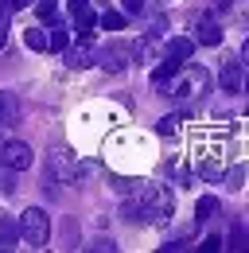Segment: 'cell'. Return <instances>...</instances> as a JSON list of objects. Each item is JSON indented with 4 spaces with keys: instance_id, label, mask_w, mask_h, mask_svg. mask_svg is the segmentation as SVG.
<instances>
[{
    "instance_id": "5b68a950",
    "label": "cell",
    "mask_w": 249,
    "mask_h": 253,
    "mask_svg": "<svg viewBox=\"0 0 249 253\" xmlns=\"http://www.w3.org/2000/svg\"><path fill=\"white\" fill-rule=\"evenodd\" d=\"M0 160H4L12 171H24V168H31V148L24 140H4V144H0Z\"/></svg>"
},
{
    "instance_id": "9a60e30c",
    "label": "cell",
    "mask_w": 249,
    "mask_h": 253,
    "mask_svg": "<svg viewBox=\"0 0 249 253\" xmlns=\"http://www.w3.org/2000/svg\"><path fill=\"white\" fill-rule=\"evenodd\" d=\"M24 43H28L31 51H47V32H43V28H28V32H24Z\"/></svg>"
},
{
    "instance_id": "83f0119b",
    "label": "cell",
    "mask_w": 249,
    "mask_h": 253,
    "mask_svg": "<svg viewBox=\"0 0 249 253\" xmlns=\"http://www.w3.org/2000/svg\"><path fill=\"white\" fill-rule=\"evenodd\" d=\"M8 12H12V0H0V20H4Z\"/></svg>"
},
{
    "instance_id": "5bb4252c",
    "label": "cell",
    "mask_w": 249,
    "mask_h": 253,
    "mask_svg": "<svg viewBox=\"0 0 249 253\" xmlns=\"http://www.w3.org/2000/svg\"><path fill=\"white\" fill-rule=\"evenodd\" d=\"M101 66L113 70V74L124 70V47H105V51H101Z\"/></svg>"
},
{
    "instance_id": "8992f818",
    "label": "cell",
    "mask_w": 249,
    "mask_h": 253,
    "mask_svg": "<svg viewBox=\"0 0 249 253\" xmlns=\"http://www.w3.org/2000/svg\"><path fill=\"white\" fill-rule=\"evenodd\" d=\"M218 82H222V90H226V94H238V90H246V66L238 63V59L222 63V70H218Z\"/></svg>"
},
{
    "instance_id": "d6986e66",
    "label": "cell",
    "mask_w": 249,
    "mask_h": 253,
    "mask_svg": "<svg viewBox=\"0 0 249 253\" xmlns=\"http://www.w3.org/2000/svg\"><path fill=\"white\" fill-rule=\"evenodd\" d=\"M214 211H218V199H214V195L199 199V218H203V222H207V218H214Z\"/></svg>"
},
{
    "instance_id": "30bf717a",
    "label": "cell",
    "mask_w": 249,
    "mask_h": 253,
    "mask_svg": "<svg viewBox=\"0 0 249 253\" xmlns=\"http://www.w3.org/2000/svg\"><path fill=\"white\" fill-rule=\"evenodd\" d=\"M164 55H167V59H179V63H187V59L195 55V39H187V35L171 39V43L164 47Z\"/></svg>"
},
{
    "instance_id": "6da1fadb",
    "label": "cell",
    "mask_w": 249,
    "mask_h": 253,
    "mask_svg": "<svg viewBox=\"0 0 249 253\" xmlns=\"http://www.w3.org/2000/svg\"><path fill=\"white\" fill-rule=\"evenodd\" d=\"M121 214L136 226H164L171 218V191L164 183H144V187H132V199H124Z\"/></svg>"
},
{
    "instance_id": "52a82bcc",
    "label": "cell",
    "mask_w": 249,
    "mask_h": 253,
    "mask_svg": "<svg viewBox=\"0 0 249 253\" xmlns=\"http://www.w3.org/2000/svg\"><path fill=\"white\" fill-rule=\"evenodd\" d=\"M24 121V101L12 90H0V125H20Z\"/></svg>"
},
{
    "instance_id": "4fadbf2b",
    "label": "cell",
    "mask_w": 249,
    "mask_h": 253,
    "mask_svg": "<svg viewBox=\"0 0 249 253\" xmlns=\"http://www.w3.org/2000/svg\"><path fill=\"white\" fill-rule=\"evenodd\" d=\"M62 59H66V66H74V70H82V66L93 63V55L86 51V47H66V51H59Z\"/></svg>"
},
{
    "instance_id": "d4e9b609",
    "label": "cell",
    "mask_w": 249,
    "mask_h": 253,
    "mask_svg": "<svg viewBox=\"0 0 249 253\" xmlns=\"http://www.w3.org/2000/svg\"><path fill=\"white\" fill-rule=\"evenodd\" d=\"M242 179H246V168H238V171H230V187H242Z\"/></svg>"
},
{
    "instance_id": "ac0fdd59",
    "label": "cell",
    "mask_w": 249,
    "mask_h": 253,
    "mask_svg": "<svg viewBox=\"0 0 249 253\" xmlns=\"http://www.w3.org/2000/svg\"><path fill=\"white\" fill-rule=\"evenodd\" d=\"M47 47H51V51H66V47H70V35L62 32V28H55V32L47 35Z\"/></svg>"
},
{
    "instance_id": "3957f363",
    "label": "cell",
    "mask_w": 249,
    "mask_h": 253,
    "mask_svg": "<svg viewBox=\"0 0 249 253\" xmlns=\"http://www.w3.org/2000/svg\"><path fill=\"white\" fill-rule=\"evenodd\" d=\"M20 238L28 242L31 250H43V246H47V238H51V218H47V211L28 207V211L20 214Z\"/></svg>"
},
{
    "instance_id": "44dd1931",
    "label": "cell",
    "mask_w": 249,
    "mask_h": 253,
    "mask_svg": "<svg viewBox=\"0 0 249 253\" xmlns=\"http://www.w3.org/2000/svg\"><path fill=\"white\" fill-rule=\"evenodd\" d=\"M101 28L117 32V28H124V16H121V12H105V16H101Z\"/></svg>"
},
{
    "instance_id": "1f68e13d",
    "label": "cell",
    "mask_w": 249,
    "mask_h": 253,
    "mask_svg": "<svg viewBox=\"0 0 249 253\" xmlns=\"http://www.w3.org/2000/svg\"><path fill=\"white\" fill-rule=\"evenodd\" d=\"M218 4H234V0H218Z\"/></svg>"
},
{
    "instance_id": "4dcf8cb0",
    "label": "cell",
    "mask_w": 249,
    "mask_h": 253,
    "mask_svg": "<svg viewBox=\"0 0 249 253\" xmlns=\"http://www.w3.org/2000/svg\"><path fill=\"white\" fill-rule=\"evenodd\" d=\"M4 43H8V32H4V28H0V47H4Z\"/></svg>"
},
{
    "instance_id": "7402d4cb",
    "label": "cell",
    "mask_w": 249,
    "mask_h": 253,
    "mask_svg": "<svg viewBox=\"0 0 249 253\" xmlns=\"http://www.w3.org/2000/svg\"><path fill=\"white\" fill-rule=\"evenodd\" d=\"M55 8H59V0H39V20H51Z\"/></svg>"
},
{
    "instance_id": "7a4b0ae2",
    "label": "cell",
    "mask_w": 249,
    "mask_h": 253,
    "mask_svg": "<svg viewBox=\"0 0 249 253\" xmlns=\"http://www.w3.org/2000/svg\"><path fill=\"white\" fill-rule=\"evenodd\" d=\"M207 90H210V74H207L203 66H195V63H183L175 70V78L167 82V94L183 97V101H195V97H203Z\"/></svg>"
},
{
    "instance_id": "9c48e42d",
    "label": "cell",
    "mask_w": 249,
    "mask_h": 253,
    "mask_svg": "<svg viewBox=\"0 0 249 253\" xmlns=\"http://www.w3.org/2000/svg\"><path fill=\"white\" fill-rule=\"evenodd\" d=\"M179 59H167V55H164V63L156 66L152 70V86H160V90H167V82H171V78H175V70H179Z\"/></svg>"
},
{
    "instance_id": "f1b7e54d",
    "label": "cell",
    "mask_w": 249,
    "mask_h": 253,
    "mask_svg": "<svg viewBox=\"0 0 249 253\" xmlns=\"http://www.w3.org/2000/svg\"><path fill=\"white\" fill-rule=\"evenodd\" d=\"M124 4H128V12H136V8L144 4V0H124Z\"/></svg>"
},
{
    "instance_id": "603a6c76",
    "label": "cell",
    "mask_w": 249,
    "mask_h": 253,
    "mask_svg": "<svg viewBox=\"0 0 249 253\" xmlns=\"http://www.w3.org/2000/svg\"><path fill=\"white\" fill-rule=\"evenodd\" d=\"M199 250H207V253H214V250H222V238H218V234H210V238H207V242H203V246H199Z\"/></svg>"
},
{
    "instance_id": "2e32d148",
    "label": "cell",
    "mask_w": 249,
    "mask_h": 253,
    "mask_svg": "<svg viewBox=\"0 0 249 253\" xmlns=\"http://www.w3.org/2000/svg\"><path fill=\"white\" fill-rule=\"evenodd\" d=\"M74 28H78V35H93V28H97V20H93V12H90V8L74 16Z\"/></svg>"
},
{
    "instance_id": "e0dca14e",
    "label": "cell",
    "mask_w": 249,
    "mask_h": 253,
    "mask_svg": "<svg viewBox=\"0 0 249 253\" xmlns=\"http://www.w3.org/2000/svg\"><path fill=\"white\" fill-rule=\"evenodd\" d=\"M12 191H16V171L0 160V195H12Z\"/></svg>"
},
{
    "instance_id": "7c38bea8",
    "label": "cell",
    "mask_w": 249,
    "mask_h": 253,
    "mask_svg": "<svg viewBox=\"0 0 249 253\" xmlns=\"http://www.w3.org/2000/svg\"><path fill=\"white\" fill-rule=\"evenodd\" d=\"M218 39H222V28H218L214 20H203L199 32H195V43H203V47H218Z\"/></svg>"
},
{
    "instance_id": "8fae6325",
    "label": "cell",
    "mask_w": 249,
    "mask_h": 253,
    "mask_svg": "<svg viewBox=\"0 0 249 253\" xmlns=\"http://www.w3.org/2000/svg\"><path fill=\"white\" fill-rule=\"evenodd\" d=\"M156 43H160V28H148V32H144L140 39H136V47H132V55L148 63V59H152V51H156Z\"/></svg>"
},
{
    "instance_id": "cb8c5ba5",
    "label": "cell",
    "mask_w": 249,
    "mask_h": 253,
    "mask_svg": "<svg viewBox=\"0 0 249 253\" xmlns=\"http://www.w3.org/2000/svg\"><path fill=\"white\" fill-rule=\"evenodd\" d=\"M93 250H101V253H113V250H117V246H113L109 238H97V242H93Z\"/></svg>"
},
{
    "instance_id": "ba28073f",
    "label": "cell",
    "mask_w": 249,
    "mask_h": 253,
    "mask_svg": "<svg viewBox=\"0 0 249 253\" xmlns=\"http://www.w3.org/2000/svg\"><path fill=\"white\" fill-rule=\"evenodd\" d=\"M16 246H20V222L12 214H0V253L16 250Z\"/></svg>"
},
{
    "instance_id": "ffe728a7",
    "label": "cell",
    "mask_w": 249,
    "mask_h": 253,
    "mask_svg": "<svg viewBox=\"0 0 249 253\" xmlns=\"http://www.w3.org/2000/svg\"><path fill=\"white\" fill-rule=\"evenodd\" d=\"M179 121H183L179 113H171V117H164V121H160V132H164V136H175V132H179Z\"/></svg>"
},
{
    "instance_id": "d6a6232c",
    "label": "cell",
    "mask_w": 249,
    "mask_h": 253,
    "mask_svg": "<svg viewBox=\"0 0 249 253\" xmlns=\"http://www.w3.org/2000/svg\"><path fill=\"white\" fill-rule=\"evenodd\" d=\"M0 144H4V140H0Z\"/></svg>"
},
{
    "instance_id": "277c9868",
    "label": "cell",
    "mask_w": 249,
    "mask_h": 253,
    "mask_svg": "<svg viewBox=\"0 0 249 253\" xmlns=\"http://www.w3.org/2000/svg\"><path fill=\"white\" fill-rule=\"evenodd\" d=\"M51 175L62 179V183H82V168L74 164V156L66 148H55L51 152Z\"/></svg>"
},
{
    "instance_id": "484cf974",
    "label": "cell",
    "mask_w": 249,
    "mask_h": 253,
    "mask_svg": "<svg viewBox=\"0 0 249 253\" xmlns=\"http://www.w3.org/2000/svg\"><path fill=\"white\" fill-rule=\"evenodd\" d=\"M90 8V0H70V16H78V12H86Z\"/></svg>"
},
{
    "instance_id": "4316f807",
    "label": "cell",
    "mask_w": 249,
    "mask_h": 253,
    "mask_svg": "<svg viewBox=\"0 0 249 253\" xmlns=\"http://www.w3.org/2000/svg\"><path fill=\"white\" fill-rule=\"evenodd\" d=\"M242 66H246V70H249V39H246V43H242Z\"/></svg>"
},
{
    "instance_id": "f546056e",
    "label": "cell",
    "mask_w": 249,
    "mask_h": 253,
    "mask_svg": "<svg viewBox=\"0 0 249 253\" xmlns=\"http://www.w3.org/2000/svg\"><path fill=\"white\" fill-rule=\"evenodd\" d=\"M31 0H12V12H16V8H28Z\"/></svg>"
}]
</instances>
